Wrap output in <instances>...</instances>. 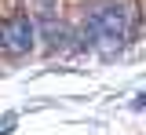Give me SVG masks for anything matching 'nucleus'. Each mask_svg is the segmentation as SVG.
Wrapping results in <instances>:
<instances>
[{"instance_id": "obj_2", "label": "nucleus", "mask_w": 146, "mask_h": 135, "mask_svg": "<svg viewBox=\"0 0 146 135\" xmlns=\"http://www.w3.org/2000/svg\"><path fill=\"white\" fill-rule=\"evenodd\" d=\"M33 37H36V26L29 15H15V19L0 22V48L11 55H26L33 48Z\"/></svg>"}, {"instance_id": "obj_1", "label": "nucleus", "mask_w": 146, "mask_h": 135, "mask_svg": "<svg viewBox=\"0 0 146 135\" xmlns=\"http://www.w3.org/2000/svg\"><path fill=\"white\" fill-rule=\"evenodd\" d=\"M128 33V15L121 4H99L95 11H91V37L99 40V48L102 51H117L121 48V40Z\"/></svg>"}]
</instances>
